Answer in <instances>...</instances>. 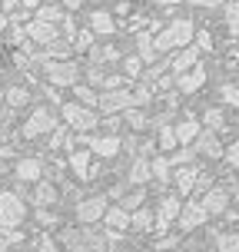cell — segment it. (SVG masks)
Masks as SVG:
<instances>
[{
    "label": "cell",
    "instance_id": "obj_1",
    "mask_svg": "<svg viewBox=\"0 0 239 252\" xmlns=\"http://www.w3.org/2000/svg\"><path fill=\"white\" fill-rule=\"evenodd\" d=\"M60 242L67 252H106V236L97 232V226H67L60 232Z\"/></svg>",
    "mask_w": 239,
    "mask_h": 252
},
{
    "label": "cell",
    "instance_id": "obj_2",
    "mask_svg": "<svg viewBox=\"0 0 239 252\" xmlns=\"http://www.w3.org/2000/svg\"><path fill=\"white\" fill-rule=\"evenodd\" d=\"M193 33H196V27L189 24V20H173V24H166L163 30H160V37L153 40V50H156V53L183 50V47H189Z\"/></svg>",
    "mask_w": 239,
    "mask_h": 252
},
{
    "label": "cell",
    "instance_id": "obj_3",
    "mask_svg": "<svg viewBox=\"0 0 239 252\" xmlns=\"http://www.w3.org/2000/svg\"><path fill=\"white\" fill-rule=\"evenodd\" d=\"M40 66H43V76L53 87H76L80 83V66L73 60H47Z\"/></svg>",
    "mask_w": 239,
    "mask_h": 252
},
{
    "label": "cell",
    "instance_id": "obj_4",
    "mask_svg": "<svg viewBox=\"0 0 239 252\" xmlns=\"http://www.w3.org/2000/svg\"><path fill=\"white\" fill-rule=\"evenodd\" d=\"M60 113L76 133H90V129L100 126V116L93 113V110H87V106H80V103H60Z\"/></svg>",
    "mask_w": 239,
    "mask_h": 252
},
{
    "label": "cell",
    "instance_id": "obj_5",
    "mask_svg": "<svg viewBox=\"0 0 239 252\" xmlns=\"http://www.w3.org/2000/svg\"><path fill=\"white\" fill-rule=\"evenodd\" d=\"M27 216V206L17 192H0V229H17Z\"/></svg>",
    "mask_w": 239,
    "mask_h": 252
},
{
    "label": "cell",
    "instance_id": "obj_6",
    "mask_svg": "<svg viewBox=\"0 0 239 252\" xmlns=\"http://www.w3.org/2000/svg\"><path fill=\"white\" fill-rule=\"evenodd\" d=\"M106 196H90V199H80L76 202V222L80 226H97L103 216H106Z\"/></svg>",
    "mask_w": 239,
    "mask_h": 252
},
{
    "label": "cell",
    "instance_id": "obj_7",
    "mask_svg": "<svg viewBox=\"0 0 239 252\" xmlns=\"http://www.w3.org/2000/svg\"><path fill=\"white\" fill-rule=\"evenodd\" d=\"M53 126H57L53 113L47 110V106H37L34 113L27 116V123H24V136H27V139H37V136H43V133H53Z\"/></svg>",
    "mask_w": 239,
    "mask_h": 252
},
{
    "label": "cell",
    "instance_id": "obj_8",
    "mask_svg": "<svg viewBox=\"0 0 239 252\" xmlns=\"http://www.w3.org/2000/svg\"><path fill=\"white\" fill-rule=\"evenodd\" d=\"M97 106H100L103 113H126V110H133V93H130L126 87H120V90H103Z\"/></svg>",
    "mask_w": 239,
    "mask_h": 252
},
{
    "label": "cell",
    "instance_id": "obj_9",
    "mask_svg": "<svg viewBox=\"0 0 239 252\" xmlns=\"http://www.w3.org/2000/svg\"><path fill=\"white\" fill-rule=\"evenodd\" d=\"M83 143H87V153H97L103 159H113L120 153V146H123V139L116 133H110V136H83Z\"/></svg>",
    "mask_w": 239,
    "mask_h": 252
},
{
    "label": "cell",
    "instance_id": "obj_10",
    "mask_svg": "<svg viewBox=\"0 0 239 252\" xmlns=\"http://www.w3.org/2000/svg\"><path fill=\"white\" fill-rule=\"evenodd\" d=\"M200 206H203V213L209 216H219V213H226L229 209V189L226 186H209L206 192H203V199H200Z\"/></svg>",
    "mask_w": 239,
    "mask_h": 252
},
{
    "label": "cell",
    "instance_id": "obj_11",
    "mask_svg": "<svg viewBox=\"0 0 239 252\" xmlns=\"http://www.w3.org/2000/svg\"><path fill=\"white\" fill-rule=\"evenodd\" d=\"M103 222H106V242H116V239H123V232L130 229V213L113 206V209H106Z\"/></svg>",
    "mask_w": 239,
    "mask_h": 252
},
{
    "label": "cell",
    "instance_id": "obj_12",
    "mask_svg": "<svg viewBox=\"0 0 239 252\" xmlns=\"http://www.w3.org/2000/svg\"><path fill=\"white\" fill-rule=\"evenodd\" d=\"M24 30H27V37L34 40L37 47H50L53 40L60 37V27H57V24H43V20H30Z\"/></svg>",
    "mask_w": 239,
    "mask_h": 252
},
{
    "label": "cell",
    "instance_id": "obj_13",
    "mask_svg": "<svg viewBox=\"0 0 239 252\" xmlns=\"http://www.w3.org/2000/svg\"><path fill=\"white\" fill-rule=\"evenodd\" d=\"M193 153H196V156H206V159H223V143H219L216 133L200 129V136L193 139Z\"/></svg>",
    "mask_w": 239,
    "mask_h": 252
},
{
    "label": "cell",
    "instance_id": "obj_14",
    "mask_svg": "<svg viewBox=\"0 0 239 252\" xmlns=\"http://www.w3.org/2000/svg\"><path fill=\"white\" fill-rule=\"evenodd\" d=\"M179 209H183V199H179V196H163V202H160V213L153 216V226L160 229V232H166V226H170V222H176Z\"/></svg>",
    "mask_w": 239,
    "mask_h": 252
},
{
    "label": "cell",
    "instance_id": "obj_15",
    "mask_svg": "<svg viewBox=\"0 0 239 252\" xmlns=\"http://www.w3.org/2000/svg\"><path fill=\"white\" fill-rule=\"evenodd\" d=\"M179 229L183 232H193V229H200L203 222H206V213H203V206L200 199H193V202H183V209H179Z\"/></svg>",
    "mask_w": 239,
    "mask_h": 252
},
{
    "label": "cell",
    "instance_id": "obj_16",
    "mask_svg": "<svg viewBox=\"0 0 239 252\" xmlns=\"http://www.w3.org/2000/svg\"><path fill=\"white\" fill-rule=\"evenodd\" d=\"M13 176L20 179V183H40V179H43V159H37V156L17 159V166H13Z\"/></svg>",
    "mask_w": 239,
    "mask_h": 252
},
{
    "label": "cell",
    "instance_id": "obj_17",
    "mask_svg": "<svg viewBox=\"0 0 239 252\" xmlns=\"http://www.w3.org/2000/svg\"><path fill=\"white\" fill-rule=\"evenodd\" d=\"M150 183V156H133V163L126 169V186L143 189Z\"/></svg>",
    "mask_w": 239,
    "mask_h": 252
},
{
    "label": "cell",
    "instance_id": "obj_18",
    "mask_svg": "<svg viewBox=\"0 0 239 252\" xmlns=\"http://www.w3.org/2000/svg\"><path fill=\"white\" fill-rule=\"evenodd\" d=\"M196 57H200V50H196V47H183V50H179L173 60L166 63V70H170L173 76L186 73V70H193V66H196Z\"/></svg>",
    "mask_w": 239,
    "mask_h": 252
},
{
    "label": "cell",
    "instance_id": "obj_19",
    "mask_svg": "<svg viewBox=\"0 0 239 252\" xmlns=\"http://www.w3.org/2000/svg\"><path fill=\"white\" fill-rule=\"evenodd\" d=\"M203 83H206V70H203L200 63H196L193 70H186V73L176 76V90H179V93H196Z\"/></svg>",
    "mask_w": 239,
    "mask_h": 252
},
{
    "label": "cell",
    "instance_id": "obj_20",
    "mask_svg": "<svg viewBox=\"0 0 239 252\" xmlns=\"http://www.w3.org/2000/svg\"><path fill=\"white\" fill-rule=\"evenodd\" d=\"M93 37H110L116 27H113V17L106 10H90V27H87Z\"/></svg>",
    "mask_w": 239,
    "mask_h": 252
},
{
    "label": "cell",
    "instance_id": "obj_21",
    "mask_svg": "<svg viewBox=\"0 0 239 252\" xmlns=\"http://www.w3.org/2000/svg\"><path fill=\"white\" fill-rule=\"evenodd\" d=\"M200 129H203V126L196 123L193 116H186L183 123H176V126H173V133H176V143H179V146H193V139L200 136Z\"/></svg>",
    "mask_w": 239,
    "mask_h": 252
},
{
    "label": "cell",
    "instance_id": "obj_22",
    "mask_svg": "<svg viewBox=\"0 0 239 252\" xmlns=\"http://www.w3.org/2000/svg\"><path fill=\"white\" fill-rule=\"evenodd\" d=\"M196 173H200V166H179L176 169V196H189L193 192Z\"/></svg>",
    "mask_w": 239,
    "mask_h": 252
},
{
    "label": "cell",
    "instance_id": "obj_23",
    "mask_svg": "<svg viewBox=\"0 0 239 252\" xmlns=\"http://www.w3.org/2000/svg\"><path fill=\"white\" fill-rule=\"evenodd\" d=\"M203 126H206V133H226V113L219 106L203 110Z\"/></svg>",
    "mask_w": 239,
    "mask_h": 252
},
{
    "label": "cell",
    "instance_id": "obj_24",
    "mask_svg": "<svg viewBox=\"0 0 239 252\" xmlns=\"http://www.w3.org/2000/svg\"><path fill=\"white\" fill-rule=\"evenodd\" d=\"M70 169H73L80 179H90V153L87 150H70Z\"/></svg>",
    "mask_w": 239,
    "mask_h": 252
},
{
    "label": "cell",
    "instance_id": "obj_25",
    "mask_svg": "<svg viewBox=\"0 0 239 252\" xmlns=\"http://www.w3.org/2000/svg\"><path fill=\"white\" fill-rule=\"evenodd\" d=\"M70 53H73V43L63 40V37H57L50 47H43V57L47 60H70Z\"/></svg>",
    "mask_w": 239,
    "mask_h": 252
},
{
    "label": "cell",
    "instance_id": "obj_26",
    "mask_svg": "<svg viewBox=\"0 0 239 252\" xmlns=\"http://www.w3.org/2000/svg\"><path fill=\"white\" fill-rule=\"evenodd\" d=\"M130 229H137V232H150V229H153V209H146V206L133 209V213H130Z\"/></svg>",
    "mask_w": 239,
    "mask_h": 252
},
{
    "label": "cell",
    "instance_id": "obj_27",
    "mask_svg": "<svg viewBox=\"0 0 239 252\" xmlns=\"http://www.w3.org/2000/svg\"><path fill=\"white\" fill-rule=\"evenodd\" d=\"M170 169H173V166H170V159H166V156H160V159H150V176L156 179L160 186H170Z\"/></svg>",
    "mask_w": 239,
    "mask_h": 252
},
{
    "label": "cell",
    "instance_id": "obj_28",
    "mask_svg": "<svg viewBox=\"0 0 239 252\" xmlns=\"http://www.w3.org/2000/svg\"><path fill=\"white\" fill-rule=\"evenodd\" d=\"M130 93H133V110H143V106H150L153 96H156V93H153V83H139V87H137V90H130Z\"/></svg>",
    "mask_w": 239,
    "mask_h": 252
},
{
    "label": "cell",
    "instance_id": "obj_29",
    "mask_svg": "<svg viewBox=\"0 0 239 252\" xmlns=\"http://www.w3.org/2000/svg\"><path fill=\"white\" fill-rule=\"evenodd\" d=\"M53 199H57V189H53L50 183H43V179H40L37 186H34V202H37L40 209H43V206H50Z\"/></svg>",
    "mask_w": 239,
    "mask_h": 252
},
{
    "label": "cell",
    "instance_id": "obj_30",
    "mask_svg": "<svg viewBox=\"0 0 239 252\" xmlns=\"http://www.w3.org/2000/svg\"><path fill=\"white\" fill-rule=\"evenodd\" d=\"M73 93H76V100H80V106H87V110H93V106L100 103L97 90H93V87H87V83H76V87H73Z\"/></svg>",
    "mask_w": 239,
    "mask_h": 252
},
{
    "label": "cell",
    "instance_id": "obj_31",
    "mask_svg": "<svg viewBox=\"0 0 239 252\" xmlns=\"http://www.w3.org/2000/svg\"><path fill=\"white\" fill-rule=\"evenodd\" d=\"M27 103H30V90H24V87L7 90V106H10V110H20V106H27Z\"/></svg>",
    "mask_w": 239,
    "mask_h": 252
},
{
    "label": "cell",
    "instance_id": "obj_32",
    "mask_svg": "<svg viewBox=\"0 0 239 252\" xmlns=\"http://www.w3.org/2000/svg\"><path fill=\"white\" fill-rule=\"evenodd\" d=\"M226 30H229V37H239V0L226 3Z\"/></svg>",
    "mask_w": 239,
    "mask_h": 252
},
{
    "label": "cell",
    "instance_id": "obj_33",
    "mask_svg": "<svg viewBox=\"0 0 239 252\" xmlns=\"http://www.w3.org/2000/svg\"><path fill=\"white\" fill-rule=\"evenodd\" d=\"M126 123H130V129H146V126H150V113H146V110H126Z\"/></svg>",
    "mask_w": 239,
    "mask_h": 252
},
{
    "label": "cell",
    "instance_id": "obj_34",
    "mask_svg": "<svg viewBox=\"0 0 239 252\" xmlns=\"http://www.w3.org/2000/svg\"><path fill=\"white\" fill-rule=\"evenodd\" d=\"M137 47H139V53H137V57H139L143 63H153V60H156V50H153V40H150V33H139V37H137Z\"/></svg>",
    "mask_w": 239,
    "mask_h": 252
},
{
    "label": "cell",
    "instance_id": "obj_35",
    "mask_svg": "<svg viewBox=\"0 0 239 252\" xmlns=\"http://www.w3.org/2000/svg\"><path fill=\"white\" fill-rule=\"evenodd\" d=\"M193 159H196V153H193V146H179V150H173V156H170V166H193Z\"/></svg>",
    "mask_w": 239,
    "mask_h": 252
},
{
    "label": "cell",
    "instance_id": "obj_36",
    "mask_svg": "<svg viewBox=\"0 0 239 252\" xmlns=\"http://www.w3.org/2000/svg\"><path fill=\"white\" fill-rule=\"evenodd\" d=\"M216 252H239V236L236 232H219L216 236Z\"/></svg>",
    "mask_w": 239,
    "mask_h": 252
},
{
    "label": "cell",
    "instance_id": "obj_37",
    "mask_svg": "<svg viewBox=\"0 0 239 252\" xmlns=\"http://www.w3.org/2000/svg\"><path fill=\"white\" fill-rule=\"evenodd\" d=\"M156 146H160V150H166V153H173V150L179 146V143H176V133H173V126H163V129H160Z\"/></svg>",
    "mask_w": 239,
    "mask_h": 252
},
{
    "label": "cell",
    "instance_id": "obj_38",
    "mask_svg": "<svg viewBox=\"0 0 239 252\" xmlns=\"http://www.w3.org/2000/svg\"><path fill=\"white\" fill-rule=\"evenodd\" d=\"M34 20H43V24H60L63 13H60V7H37V10H34Z\"/></svg>",
    "mask_w": 239,
    "mask_h": 252
},
{
    "label": "cell",
    "instance_id": "obj_39",
    "mask_svg": "<svg viewBox=\"0 0 239 252\" xmlns=\"http://www.w3.org/2000/svg\"><path fill=\"white\" fill-rule=\"evenodd\" d=\"M219 100L226 106H239V83H223L219 87Z\"/></svg>",
    "mask_w": 239,
    "mask_h": 252
},
{
    "label": "cell",
    "instance_id": "obj_40",
    "mask_svg": "<svg viewBox=\"0 0 239 252\" xmlns=\"http://www.w3.org/2000/svg\"><path fill=\"white\" fill-rule=\"evenodd\" d=\"M143 189H133V192H126L123 199H120V209H126V213H133V209H139V202H143Z\"/></svg>",
    "mask_w": 239,
    "mask_h": 252
},
{
    "label": "cell",
    "instance_id": "obj_41",
    "mask_svg": "<svg viewBox=\"0 0 239 252\" xmlns=\"http://www.w3.org/2000/svg\"><path fill=\"white\" fill-rule=\"evenodd\" d=\"M123 73L130 76V80H139V76H143V60H139V57H126L123 60Z\"/></svg>",
    "mask_w": 239,
    "mask_h": 252
},
{
    "label": "cell",
    "instance_id": "obj_42",
    "mask_svg": "<svg viewBox=\"0 0 239 252\" xmlns=\"http://www.w3.org/2000/svg\"><path fill=\"white\" fill-rule=\"evenodd\" d=\"M223 156H226V163L233 166V169H239V139L229 143V146H223Z\"/></svg>",
    "mask_w": 239,
    "mask_h": 252
},
{
    "label": "cell",
    "instance_id": "obj_43",
    "mask_svg": "<svg viewBox=\"0 0 239 252\" xmlns=\"http://www.w3.org/2000/svg\"><path fill=\"white\" fill-rule=\"evenodd\" d=\"M193 40H196V50H200V53L213 50V37H209V30H200V33H193Z\"/></svg>",
    "mask_w": 239,
    "mask_h": 252
},
{
    "label": "cell",
    "instance_id": "obj_44",
    "mask_svg": "<svg viewBox=\"0 0 239 252\" xmlns=\"http://www.w3.org/2000/svg\"><path fill=\"white\" fill-rule=\"evenodd\" d=\"M73 43H76V50H90V43H93V33H90V30H76Z\"/></svg>",
    "mask_w": 239,
    "mask_h": 252
},
{
    "label": "cell",
    "instance_id": "obj_45",
    "mask_svg": "<svg viewBox=\"0 0 239 252\" xmlns=\"http://www.w3.org/2000/svg\"><path fill=\"white\" fill-rule=\"evenodd\" d=\"M123 83H126V80H123V76H120V73H110V76H103L100 90H120V87H123Z\"/></svg>",
    "mask_w": 239,
    "mask_h": 252
},
{
    "label": "cell",
    "instance_id": "obj_46",
    "mask_svg": "<svg viewBox=\"0 0 239 252\" xmlns=\"http://www.w3.org/2000/svg\"><path fill=\"white\" fill-rule=\"evenodd\" d=\"M213 186V176H209V173H196V183H193V189H200V192H206V189Z\"/></svg>",
    "mask_w": 239,
    "mask_h": 252
},
{
    "label": "cell",
    "instance_id": "obj_47",
    "mask_svg": "<svg viewBox=\"0 0 239 252\" xmlns=\"http://www.w3.org/2000/svg\"><path fill=\"white\" fill-rule=\"evenodd\" d=\"M37 222H40V226H57V213H50V209H40V213H37Z\"/></svg>",
    "mask_w": 239,
    "mask_h": 252
},
{
    "label": "cell",
    "instance_id": "obj_48",
    "mask_svg": "<svg viewBox=\"0 0 239 252\" xmlns=\"http://www.w3.org/2000/svg\"><path fill=\"white\" fill-rule=\"evenodd\" d=\"M173 246H176V236H163V239L156 242V249H160V252H173Z\"/></svg>",
    "mask_w": 239,
    "mask_h": 252
},
{
    "label": "cell",
    "instance_id": "obj_49",
    "mask_svg": "<svg viewBox=\"0 0 239 252\" xmlns=\"http://www.w3.org/2000/svg\"><path fill=\"white\" fill-rule=\"evenodd\" d=\"M189 3H196V7H206V10H213V7H223L229 0H189Z\"/></svg>",
    "mask_w": 239,
    "mask_h": 252
},
{
    "label": "cell",
    "instance_id": "obj_50",
    "mask_svg": "<svg viewBox=\"0 0 239 252\" xmlns=\"http://www.w3.org/2000/svg\"><path fill=\"white\" fill-rule=\"evenodd\" d=\"M37 252H57V246H53V239H50V236H43V239L37 242Z\"/></svg>",
    "mask_w": 239,
    "mask_h": 252
},
{
    "label": "cell",
    "instance_id": "obj_51",
    "mask_svg": "<svg viewBox=\"0 0 239 252\" xmlns=\"http://www.w3.org/2000/svg\"><path fill=\"white\" fill-rule=\"evenodd\" d=\"M10 40H13V43H24V40H27V30H24V27H17V24H13V30H10Z\"/></svg>",
    "mask_w": 239,
    "mask_h": 252
},
{
    "label": "cell",
    "instance_id": "obj_52",
    "mask_svg": "<svg viewBox=\"0 0 239 252\" xmlns=\"http://www.w3.org/2000/svg\"><path fill=\"white\" fill-rule=\"evenodd\" d=\"M63 133H67V129H63V126H53V136H50V146H60L63 139H67V136H63Z\"/></svg>",
    "mask_w": 239,
    "mask_h": 252
},
{
    "label": "cell",
    "instance_id": "obj_53",
    "mask_svg": "<svg viewBox=\"0 0 239 252\" xmlns=\"http://www.w3.org/2000/svg\"><path fill=\"white\" fill-rule=\"evenodd\" d=\"M110 196H113V199H123V196H126V183H116V186H110Z\"/></svg>",
    "mask_w": 239,
    "mask_h": 252
},
{
    "label": "cell",
    "instance_id": "obj_54",
    "mask_svg": "<svg viewBox=\"0 0 239 252\" xmlns=\"http://www.w3.org/2000/svg\"><path fill=\"white\" fill-rule=\"evenodd\" d=\"M0 7H3V10H17V7H20V0H0Z\"/></svg>",
    "mask_w": 239,
    "mask_h": 252
},
{
    "label": "cell",
    "instance_id": "obj_55",
    "mask_svg": "<svg viewBox=\"0 0 239 252\" xmlns=\"http://www.w3.org/2000/svg\"><path fill=\"white\" fill-rule=\"evenodd\" d=\"M20 3H24V10H37L40 7V0H20Z\"/></svg>",
    "mask_w": 239,
    "mask_h": 252
},
{
    "label": "cell",
    "instance_id": "obj_56",
    "mask_svg": "<svg viewBox=\"0 0 239 252\" xmlns=\"http://www.w3.org/2000/svg\"><path fill=\"white\" fill-rule=\"evenodd\" d=\"M160 7H176V3H183V0H156Z\"/></svg>",
    "mask_w": 239,
    "mask_h": 252
},
{
    "label": "cell",
    "instance_id": "obj_57",
    "mask_svg": "<svg viewBox=\"0 0 239 252\" xmlns=\"http://www.w3.org/2000/svg\"><path fill=\"white\" fill-rule=\"evenodd\" d=\"M63 3H67V7H70V10H76V7H80V3H83V0H63Z\"/></svg>",
    "mask_w": 239,
    "mask_h": 252
},
{
    "label": "cell",
    "instance_id": "obj_58",
    "mask_svg": "<svg viewBox=\"0 0 239 252\" xmlns=\"http://www.w3.org/2000/svg\"><path fill=\"white\" fill-rule=\"evenodd\" d=\"M3 27H10V24H7V17H3V13H0V30H3Z\"/></svg>",
    "mask_w": 239,
    "mask_h": 252
},
{
    "label": "cell",
    "instance_id": "obj_59",
    "mask_svg": "<svg viewBox=\"0 0 239 252\" xmlns=\"http://www.w3.org/2000/svg\"><path fill=\"white\" fill-rule=\"evenodd\" d=\"M3 249H7V246H3V242H0V252H3Z\"/></svg>",
    "mask_w": 239,
    "mask_h": 252
}]
</instances>
